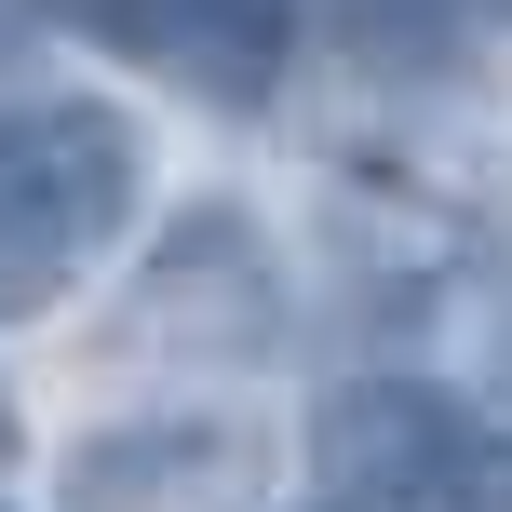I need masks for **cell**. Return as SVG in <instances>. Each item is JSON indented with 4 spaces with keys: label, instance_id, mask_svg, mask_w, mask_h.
Segmentation results:
<instances>
[{
    "label": "cell",
    "instance_id": "obj_8",
    "mask_svg": "<svg viewBox=\"0 0 512 512\" xmlns=\"http://www.w3.org/2000/svg\"><path fill=\"white\" fill-rule=\"evenodd\" d=\"M499 14H512V0H499Z\"/></svg>",
    "mask_w": 512,
    "mask_h": 512
},
{
    "label": "cell",
    "instance_id": "obj_3",
    "mask_svg": "<svg viewBox=\"0 0 512 512\" xmlns=\"http://www.w3.org/2000/svg\"><path fill=\"white\" fill-rule=\"evenodd\" d=\"M122 337L162 364H256L283 337V270H270V230H256L243 203H189L162 256L135 270L122 297Z\"/></svg>",
    "mask_w": 512,
    "mask_h": 512
},
{
    "label": "cell",
    "instance_id": "obj_4",
    "mask_svg": "<svg viewBox=\"0 0 512 512\" xmlns=\"http://www.w3.org/2000/svg\"><path fill=\"white\" fill-rule=\"evenodd\" d=\"M41 14L81 27V41H108L122 68L203 95V108H256L283 81V54H297V14L283 0H41Z\"/></svg>",
    "mask_w": 512,
    "mask_h": 512
},
{
    "label": "cell",
    "instance_id": "obj_2",
    "mask_svg": "<svg viewBox=\"0 0 512 512\" xmlns=\"http://www.w3.org/2000/svg\"><path fill=\"white\" fill-rule=\"evenodd\" d=\"M324 512H486V445L432 378H337L310 405Z\"/></svg>",
    "mask_w": 512,
    "mask_h": 512
},
{
    "label": "cell",
    "instance_id": "obj_5",
    "mask_svg": "<svg viewBox=\"0 0 512 512\" xmlns=\"http://www.w3.org/2000/svg\"><path fill=\"white\" fill-rule=\"evenodd\" d=\"M54 512H256V432H230V418L81 432L54 472Z\"/></svg>",
    "mask_w": 512,
    "mask_h": 512
},
{
    "label": "cell",
    "instance_id": "obj_1",
    "mask_svg": "<svg viewBox=\"0 0 512 512\" xmlns=\"http://www.w3.org/2000/svg\"><path fill=\"white\" fill-rule=\"evenodd\" d=\"M149 203V149L135 122L54 95V108H14L0 122V324H41L108 243L135 230Z\"/></svg>",
    "mask_w": 512,
    "mask_h": 512
},
{
    "label": "cell",
    "instance_id": "obj_7",
    "mask_svg": "<svg viewBox=\"0 0 512 512\" xmlns=\"http://www.w3.org/2000/svg\"><path fill=\"white\" fill-rule=\"evenodd\" d=\"M0 472H14V405H0Z\"/></svg>",
    "mask_w": 512,
    "mask_h": 512
},
{
    "label": "cell",
    "instance_id": "obj_6",
    "mask_svg": "<svg viewBox=\"0 0 512 512\" xmlns=\"http://www.w3.org/2000/svg\"><path fill=\"white\" fill-rule=\"evenodd\" d=\"M27 14H41V0H0V54H14V41H27Z\"/></svg>",
    "mask_w": 512,
    "mask_h": 512
}]
</instances>
